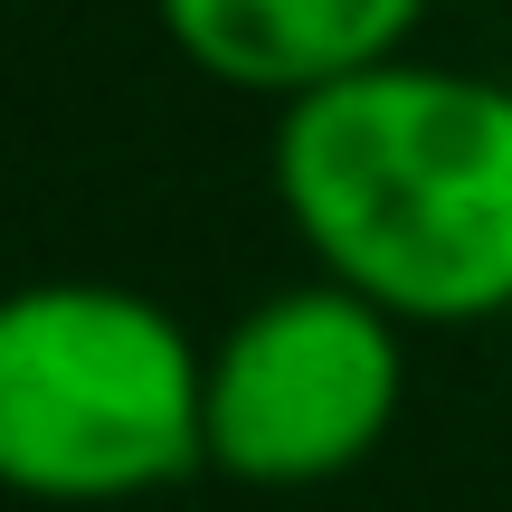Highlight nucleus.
<instances>
[{"mask_svg":"<svg viewBox=\"0 0 512 512\" xmlns=\"http://www.w3.org/2000/svg\"><path fill=\"white\" fill-rule=\"evenodd\" d=\"M266 171L313 266L389 323L512 313V86L389 57L275 114Z\"/></svg>","mask_w":512,"mask_h":512,"instance_id":"1","label":"nucleus"},{"mask_svg":"<svg viewBox=\"0 0 512 512\" xmlns=\"http://www.w3.org/2000/svg\"><path fill=\"white\" fill-rule=\"evenodd\" d=\"M209 342L143 285L38 275L0 294V494L133 503L209 465Z\"/></svg>","mask_w":512,"mask_h":512,"instance_id":"2","label":"nucleus"},{"mask_svg":"<svg viewBox=\"0 0 512 512\" xmlns=\"http://www.w3.org/2000/svg\"><path fill=\"white\" fill-rule=\"evenodd\" d=\"M399 332L408 323H389L332 275L247 304L209 342V389H200L209 465L238 484H275V494L370 465L408 399Z\"/></svg>","mask_w":512,"mask_h":512,"instance_id":"3","label":"nucleus"},{"mask_svg":"<svg viewBox=\"0 0 512 512\" xmlns=\"http://www.w3.org/2000/svg\"><path fill=\"white\" fill-rule=\"evenodd\" d=\"M427 10L437 0H152L162 38L200 76L238 95H275V105H304L342 76L408 57Z\"/></svg>","mask_w":512,"mask_h":512,"instance_id":"4","label":"nucleus"}]
</instances>
